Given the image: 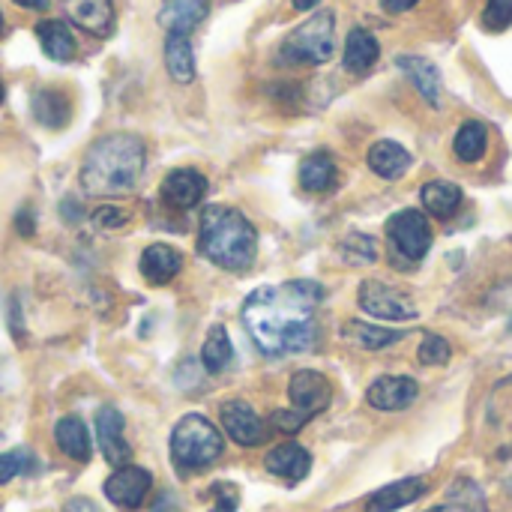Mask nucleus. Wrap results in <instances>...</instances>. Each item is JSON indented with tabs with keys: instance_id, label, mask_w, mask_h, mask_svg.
Returning <instances> with one entry per match:
<instances>
[{
	"instance_id": "f257e3e1",
	"label": "nucleus",
	"mask_w": 512,
	"mask_h": 512,
	"mask_svg": "<svg viewBox=\"0 0 512 512\" xmlns=\"http://www.w3.org/2000/svg\"><path fill=\"white\" fill-rule=\"evenodd\" d=\"M321 300L324 288L309 279L267 285L252 291L243 303V324L267 357L309 351L318 339L315 309Z\"/></svg>"
},
{
	"instance_id": "f03ea898",
	"label": "nucleus",
	"mask_w": 512,
	"mask_h": 512,
	"mask_svg": "<svg viewBox=\"0 0 512 512\" xmlns=\"http://www.w3.org/2000/svg\"><path fill=\"white\" fill-rule=\"evenodd\" d=\"M147 165L144 141L132 132H111L99 138L81 162V186L90 195L108 198L135 189Z\"/></svg>"
},
{
	"instance_id": "7ed1b4c3",
	"label": "nucleus",
	"mask_w": 512,
	"mask_h": 512,
	"mask_svg": "<svg viewBox=\"0 0 512 512\" xmlns=\"http://www.w3.org/2000/svg\"><path fill=\"white\" fill-rule=\"evenodd\" d=\"M198 246L222 270H246L258 255V231L234 207H207L201 213Z\"/></svg>"
},
{
	"instance_id": "20e7f679",
	"label": "nucleus",
	"mask_w": 512,
	"mask_h": 512,
	"mask_svg": "<svg viewBox=\"0 0 512 512\" xmlns=\"http://www.w3.org/2000/svg\"><path fill=\"white\" fill-rule=\"evenodd\" d=\"M222 450L225 444L219 429L201 414H186L171 432V459L180 474H198L210 468L222 456Z\"/></svg>"
},
{
	"instance_id": "39448f33",
	"label": "nucleus",
	"mask_w": 512,
	"mask_h": 512,
	"mask_svg": "<svg viewBox=\"0 0 512 512\" xmlns=\"http://www.w3.org/2000/svg\"><path fill=\"white\" fill-rule=\"evenodd\" d=\"M333 51H336V15L330 9H321L285 36L279 48V60L291 66H318L327 63Z\"/></svg>"
},
{
	"instance_id": "423d86ee",
	"label": "nucleus",
	"mask_w": 512,
	"mask_h": 512,
	"mask_svg": "<svg viewBox=\"0 0 512 512\" xmlns=\"http://www.w3.org/2000/svg\"><path fill=\"white\" fill-rule=\"evenodd\" d=\"M387 237L393 243V252L411 264L423 261L426 252L432 249V225L420 210H402V213L390 216Z\"/></svg>"
},
{
	"instance_id": "0eeeda50",
	"label": "nucleus",
	"mask_w": 512,
	"mask_h": 512,
	"mask_svg": "<svg viewBox=\"0 0 512 512\" xmlns=\"http://www.w3.org/2000/svg\"><path fill=\"white\" fill-rule=\"evenodd\" d=\"M357 303L366 315L381 318V321H414L417 318V306L408 294H402L384 282H375V279L360 285Z\"/></svg>"
},
{
	"instance_id": "6e6552de",
	"label": "nucleus",
	"mask_w": 512,
	"mask_h": 512,
	"mask_svg": "<svg viewBox=\"0 0 512 512\" xmlns=\"http://www.w3.org/2000/svg\"><path fill=\"white\" fill-rule=\"evenodd\" d=\"M288 396H291V405L294 411H300L303 417H318L330 408V399H333V387L330 381L321 375V372H312V369H303L291 378L288 384Z\"/></svg>"
},
{
	"instance_id": "1a4fd4ad",
	"label": "nucleus",
	"mask_w": 512,
	"mask_h": 512,
	"mask_svg": "<svg viewBox=\"0 0 512 512\" xmlns=\"http://www.w3.org/2000/svg\"><path fill=\"white\" fill-rule=\"evenodd\" d=\"M150 489H153V477H150V471H144L138 465H123L105 480L108 501L123 510H138L144 504V498L150 495Z\"/></svg>"
},
{
	"instance_id": "9d476101",
	"label": "nucleus",
	"mask_w": 512,
	"mask_h": 512,
	"mask_svg": "<svg viewBox=\"0 0 512 512\" xmlns=\"http://www.w3.org/2000/svg\"><path fill=\"white\" fill-rule=\"evenodd\" d=\"M207 195V177L195 168H174L162 180V201L174 210H192Z\"/></svg>"
},
{
	"instance_id": "9b49d317",
	"label": "nucleus",
	"mask_w": 512,
	"mask_h": 512,
	"mask_svg": "<svg viewBox=\"0 0 512 512\" xmlns=\"http://www.w3.org/2000/svg\"><path fill=\"white\" fill-rule=\"evenodd\" d=\"M96 441H99V450L108 465H114V468L129 465L132 450L123 438V414L117 408L105 405L96 411Z\"/></svg>"
},
{
	"instance_id": "f8f14e48",
	"label": "nucleus",
	"mask_w": 512,
	"mask_h": 512,
	"mask_svg": "<svg viewBox=\"0 0 512 512\" xmlns=\"http://www.w3.org/2000/svg\"><path fill=\"white\" fill-rule=\"evenodd\" d=\"M222 429L228 432V438L240 447H261L267 438V429L261 423V417L246 405V402H225L222 411Z\"/></svg>"
},
{
	"instance_id": "ddd939ff",
	"label": "nucleus",
	"mask_w": 512,
	"mask_h": 512,
	"mask_svg": "<svg viewBox=\"0 0 512 512\" xmlns=\"http://www.w3.org/2000/svg\"><path fill=\"white\" fill-rule=\"evenodd\" d=\"M417 396H420L417 381L405 378V375H384L366 393L369 405L378 408V411H405V408L414 405Z\"/></svg>"
},
{
	"instance_id": "4468645a",
	"label": "nucleus",
	"mask_w": 512,
	"mask_h": 512,
	"mask_svg": "<svg viewBox=\"0 0 512 512\" xmlns=\"http://www.w3.org/2000/svg\"><path fill=\"white\" fill-rule=\"evenodd\" d=\"M396 66L411 78V84L420 90V96L432 105V108H441V96H444V81H441V72L438 66L429 60V57H420V54H402L396 57Z\"/></svg>"
},
{
	"instance_id": "2eb2a0df",
	"label": "nucleus",
	"mask_w": 512,
	"mask_h": 512,
	"mask_svg": "<svg viewBox=\"0 0 512 512\" xmlns=\"http://www.w3.org/2000/svg\"><path fill=\"white\" fill-rule=\"evenodd\" d=\"M66 15L72 24L93 36H108L114 27V3L111 0H63Z\"/></svg>"
},
{
	"instance_id": "dca6fc26",
	"label": "nucleus",
	"mask_w": 512,
	"mask_h": 512,
	"mask_svg": "<svg viewBox=\"0 0 512 512\" xmlns=\"http://www.w3.org/2000/svg\"><path fill=\"white\" fill-rule=\"evenodd\" d=\"M426 495V480L420 477H405L396 480L384 489H378L369 501H366V512H396L414 501H420Z\"/></svg>"
},
{
	"instance_id": "f3484780",
	"label": "nucleus",
	"mask_w": 512,
	"mask_h": 512,
	"mask_svg": "<svg viewBox=\"0 0 512 512\" xmlns=\"http://www.w3.org/2000/svg\"><path fill=\"white\" fill-rule=\"evenodd\" d=\"M210 12V0H162L159 24L168 33H192Z\"/></svg>"
},
{
	"instance_id": "a211bd4d",
	"label": "nucleus",
	"mask_w": 512,
	"mask_h": 512,
	"mask_svg": "<svg viewBox=\"0 0 512 512\" xmlns=\"http://www.w3.org/2000/svg\"><path fill=\"white\" fill-rule=\"evenodd\" d=\"M264 468L285 483H300L312 468V456L300 444H282V447L267 453Z\"/></svg>"
},
{
	"instance_id": "6ab92c4d",
	"label": "nucleus",
	"mask_w": 512,
	"mask_h": 512,
	"mask_svg": "<svg viewBox=\"0 0 512 512\" xmlns=\"http://www.w3.org/2000/svg\"><path fill=\"white\" fill-rule=\"evenodd\" d=\"M180 267H183V258H180V252L177 249H171V246H165V243H153V246H147L144 249V255H141V273H144V279L150 282V285H168L177 273H180Z\"/></svg>"
},
{
	"instance_id": "aec40b11",
	"label": "nucleus",
	"mask_w": 512,
	"mask_h": 512,
	"mask_svg": "<svg viewBox=\"0 0 512 512\" xmlns=\"http://www.w3.org/2000/svg\"><path fill=\"white\" fill-rule=\"evenodd\" d=\"M378 57H381L378 39H375L369 30L354 27V30L348 33V39H345V57H342L345 69L354 72V75H366V72L378 63Z\"/></svg>"
},
{
	"instance_id": "412c9836",
	"label": "nucleus",
	"mask_w": 512,
	"mask_h": 512,
	"mask_svg": "<svg viewBox=\"0 0 512 512\" xmlns=\"http://www.w3.org/2000/svg\"><path fill=\"white\" fill-rule=\"evenodd\" d=\"M336 183H339V168L330 153H312L300 162V186L306 192L324 195L333 192Z\"/></svg>"
},
{
	"instance_id": "4be33fe9",
	"label": "nucleus",
	"mask_w": 512,
	"mask_h": 512,
	"mask_svg": "<svg viewBox=\"0 0 512 512\" xmlns=\"http://www.w3.org/2000/svg\"><path fill=\"white\" fill-rule=\"evenodd\" d=\"M165 66L177 84L195 81V48H192L189 33H168L165 36Z\"/></svg>"
},
{
	"instance_id": "5701e85b",
	"label": "nucleus",
	"mask_w": 512,
	"mask_h": 512,
	"mask_svg": "<svg viewBox=\"0 0 512 512\" xmlns=\"http://www.w3.org/2000/svg\"><path fill=\"white\" fill-rule=\"evenodd\" d=\"M30 108H33V117H36L42 126H48V129H63V126L69 123V117H72V102H69V96L60 93V90H54V87L36 90Z\"/></svg>"
},
{
	"instance_id": "b1692460",
	"label": "nucleus",
	"mask_w": 512,
	"mask_h": 512,
	"mask_svg": "<svg viewBox=\"0 0 512 512\" xmlns=\"http://www.w3.org/2000/svg\"><path fill=\"white\" fill-rule=\"evenodd\" d=\"M36 39H39L42 51H45L51 60H57V63L72 60L75 51H78V42H75L72 30H69L63 21H54V18H45V21L36 24Z\"/></svg>"
},
{
	"instance_id": "393cba45",
	"label": "nucleus",
	"mask_w": 512,
	"mask_h": 512,
	"mask_svg": "<svg viewBox=\"0 0 512 512\" xmlns=\"http://www.w3.org/2000/svg\"><path fill=\"white\" fill-rule=\"evenodd\" d=\"M369 168L384 180H399L411 168V153L396 141H378L369 150Z\"/></svg>"
},
{
	"instance_id": "a878e982",
	"label": "nucleus",
	"mask_w": 512,
	"mask_h": 512,
	"mask_svg": "<svg viewBox=\"0 0 512 512\" xmlns=\"http://www.w3.org/2000/svg\"><path fill=\"white\" fill-rule=\"evenodd\" d=\"M420 198H423L426 213H432L438 219H450L462 207V201H465L462 189L456 183H450V180H432V183H426L423 192H420Z\"/></svg>"
},
{
	"instance_id": "bb28decb",
	"label": "nucleus",
	"mask_w": 512,
	"mask_h": 512,
	"mask_svg": "<svg viewBox=\"0 0 512 512\" xmlns=\"http://www.w3.org/2000/svg\"><path fill=\"white\" fill-rule=\"evenodd\" d=\"M54 441L60 447L63 456L75 459V462H87L93 447H90V435L84 429V423L78 417H63L57 426H54Z\"/></svg>"
},
{
	"instance_id": "cd10ccee",
	"label": "nucleus",
	"mask_w": 512,
	"mask_h": 512,
	"mask_svg": "<svg viewBox=\"0 0 512 512\" xmlns=\"http://www.w3.org/2000/svg\"><path fill=\"white\" fill-rule=\"evenodd\" d=\"M486 147H489V129L486 123L480 120H465L453 138V150L462 162H480L486 156Z\"/></svg>"
},
{
	"instance_id": "c85d7f7f",
	"label": "nucleus",
	"mask_w": 512,
	"mask_h": 512,
	"mask_svg": "<svg viewBox=\"0 0 512 512\" xmlns=\"http://www.w3.org/2000/svg\"><path fill=\"white\" fill-rule=\"evenodd\" d=\"M234 360V345L225 333V327H213L204 348H201V366L210 372V375H219L231 366Z\"/></svg>"
},
{
	"instance_id": "c756f323",
	"label": "nucleus",
	"mask_w": 512,
	"mask_h": 512,
	"mask_svg": "<svg viewBox=\"0 0 512 512\" xmlns=\"http://www.w3.org/2000/svg\"><path fill=\"white\" fill-rule=\"evenodd\" d=\"M342 333H345V339H351L354 345H360L366 351H378V348L396 345L402 339L399 330H387V327H375V324H363V321H348Z\"/></svg>"
},
{
	"instance_id": "7c9ffc66",
	"label": "nucleus",
	"mask_w": 512,
	"mask_h": 512,
	"mask_svg": "<svg viewBox=\"0 0 512 512\" xmlns=\"http://www.w3.org/2000/svg\"><path fill=\"white\" fill-rule=\"evenodd\" d=\"M339 252L348 264L354 267H363V264H372L378 258V249H375V240L366 237V234H348L342 243H339Z\"/></svg>"
},
{
	"instance_id": "2f4dec72",
	"label": "nucleus",
	"mask_w": 512,
	"mask_h": 512,
	"mask_svg": "<svg viewBox=\"0 0 512 512\" xmlns=\"http://www.w3.org/2000/svg\"><path fill=\"white\" fill-rule=\"evenodd\" d=\"M33 453L18 447L12 453H0V486H6L9 480H15L18 474H27L33 468Z\"/></svg>"
},
{
	"instance_id": "473e14b6",
	"label": "nucleus",
	"mask_w": 512,
	"mask_h": 512,
	"mask_svg": "<svg viewBox=\"0 0 512 512\" xmlns=\"http://www.w3.org/2000/svg\"><path fill=\"white\" fill-rule=\"evenodd\" d=\"M450 501L465 512H486V498L471 480H456V486L450 489Z\"/></svg>"
},
{
	"instance_id": "72a5a7b5",
	"label": "nucleus",
	"mask_w": 512,
	"mask_h": 512,
	"mask_svg": "<svg viewBox=\"0 0 512 512\" xmlns=\"http://www.w3.org/2000/svg\"><path fill=\"white\" fill-rule=\"evenodd\" d=\"M450 345H447V339L444 336H435V333H426V339L420 342V351H417V357H420V363L423 366H444L447 360H450Z\"/></svg>"
},
{
	"instance_id": "f704fd0d",
	"label": "nucleus",
	"mask_w": 512,
	"mask_h": 512,
	"mask_svg": "<svg viewBox=\"0 0 512 512\" xmlns=\"http://www.w3.org/2000/svg\"><path fill=\"white\" fill-rule=\"evenodd\" d=\"M483 24L492 33H501L512 24V0H486V12H483Z\"/></svg>"
},
{
	"instance_id": "c9c22d12",
	"label": "nucleus",
	"mask_w": 512,
	"mask_h": 512,
	"mask_svg": "<svg viewBox=\"0 0 512 512\" xmlns=\"http://www.w3.org/2000/svg\"><path fill=\"white\" fill-rule=\"evenodd\" d=\"M210 498H213V512H237L240 507V489L234 483H213Z\"/></svg>"
},
{
	"instance_id": "e433bc0d",
	"label": "nucleus",
	"mask_w": 512,
	"mask_h": 512,
	"mask_svg": "<svg viewBox=\"0 0 512 512\" xmlns=\"http://www.w3.org/2000/svg\"><path fill=\"white\" fill-rule=\"evenodd\" d=\"M270 423H273V429H279V432H285V435H294V432H300L306 423H309V417H303L300 411H273V417H270Z\"/></svg>"
},
{
	"instance_id": "4c0bfd02",
	"label": "nucleus",
	"mask_w": 512,
	"mask_h": 512,
	"mask_svg": "<svg viewBox=\"0 0 512 512\" xmlns=\"http://www.w3.org/2000/svg\"><path fill=\"white\" fill-rule=\"evenodd\" d=\"M93 222H96V225H105V228H120V225L126 222V213L117 210V207H99V210L93 213Z\"/></svg>"
},
{
	"instance_id": "58836bf2",
	"label": "nucleus",
	"mask_w": 512,
	"mask_h": 512,
	"mask_svg": "<svg viewBox=\"0 0 512 512\" xmlns=\"http://www.w3.org/2000/svg\"><path fill=\"white\" fill-rule=\"evenodd\" d=\"M150 512H180V501H177L174 492H162V495L156 498V504H153V510Z\"/></svg>"
},
{
	"instance_id": "ea45409f",
	"label": "nucleus",
	"mask_w": 512,
	"mask_h": 512,
	"mask_svg": "<svg viewBox=\"0 0 512 512\" xmlns=\"http://www.w3.org/2000/svg\"><path fill=\"white\" fill-rule=\"evenodd\" d=\"M420 0H381V6L387 9V12H408V9H414Z\"/></svg>"
},
{
	"instance_id": "a19ab883",
	"label": "nucleus",
	"mask_w": 512,
	"mask_h": 512,
	"mask_svg": "<svg viewBox=\"0 0 512 512\" xmlns=\"http://www.w3.org/2000/svg\"><path fill=\"white\" fill-rule=\"evenodd\" d=\"M18 234H24V237L33 234V210H21L18 213Z\"/></svg>"
},
{
	"instance_id": "79ce46f5",
	"label": "nucleus",
	"mask_w": 512,
	"mask_h": 512,
	"mask_svg": "<svg viewBox=\"0 0 512 512\" xmlns=\"http://www.w3.org/2000/svg\"><path fill=\"white\" fill-rule=\"evenodd\" d=\"M63 512H102V510H96V504H90V501H84V498H75V501H69V504H66V510Z\"/></svg>"
},
{
	"instance_id": "37998d69",
	"label": "nucleus",
	"mask_w": 512,
	"mask_h": 512,
	"mask_svg": "<svg viewBox=\"0 0 512 512\" xmlns=\"http://www.w3.org/2000/svg\"><path fill=\"white\" fill-rule=\"evenodd\" d=\"M12 3H18V6H24V9H36V12H42V9H48V3H51V0H12Z\"/></svg>"
},
{
	"instance_id": "c03bdc74",
	"label": "nucleus",
	"mask_w": 512,
	"mask_h": 512,
	"mask_svg": "<svg viewBox=\"0 0 512 512\" xmlns=\"http://www.w3.org/2000/svg\"><path fill=\"white\" fill-rule=\"evenodd\" d=\"M294 3V9H300V12H309V9H315L321 0H291Z\"/></svg>"
},
{
	"instance_id": "a18cd8bd",
	"label": "nucleus",
	"mask_w": 512,
	"mask_h": 512,
	"mask_svg": "<svg viewBox=\"0 0 512 512\" xmlns=\"http://www.w3.org/2000/svg\"><path fill=\"white\" fill-rule=\"evenodd\" d=\"M426 512H465L462 507H456V504H447V507H432V510Z\"/></svg>"
},
{
	"instance_id": "49530a36",
	"label": "nucleus",
	"mask_w": 512,
	"mask_h": 512,
	"mask_svg": "<svg viewBox=\"0 0 512 512\" xmlns=\"http://www.w3.org/2000/svg\"><path fill=\"white\" fill-rule=\"evenodd\" d=\"M0 102H3V78H0Z\"/></svg>"
},
{
	"instance_id": "de8ad7c7",
	"label": "nucleus",
	"mask_w": 512,
	"mask_h": 512,
	"mask_svg": "<svg viewBox=\"0 0 512 512\" xmlns=\"http://www.w3.org/2000/svg\"><path fill=\"white\" fill-rule=\"evenodd\" d=\"M0 33H3V12H0Z\"/></svg>"
}]
</instances>
